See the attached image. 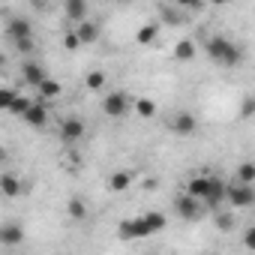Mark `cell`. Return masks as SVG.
<instances>
[{
  "label": "cell",
  "instance_id": "1",
  "mask_svg": "<svg viewBox=\"0 0 255 255\" xmlns=\"http://www.w3.org/2000/svg\"><path fill=\"white\" fill-rule=\"evenodd\" d=\"M204 51H207V57H210L216 66H225V69L240 66V60H243V51H240L228 36H210V39L204 42Z\"/></svg>",
  "mask_w": 255,
  "mask_h": 255
},
{
  "label": "cell",
  "instance_id": "2",
  "mask_svg": "<svg viewBox=\"0 0 255 255\" xmlns=\"http://www.w3.org/2000/svg\"><path fill=\"white\" fill-rule=\"evenodd\" d=\"M132 108H135V105L129 102V96H126L123 90H111V93H105V99H102V114L111 117V120L126 117Z\"/></svg>",
  "mask_w": 255,
  "mask_h": 255
},
{
  "label": "cell",
  "instance_id": "3",
  "mask_svg": "<svg viewBox=\"0 0 255 255\" xmlns=\"http://www.w3.org/2000/svg\"><path fill=\"white\" fill-rule=\"evenodd\" d=\"M225 201H228L231 207H252V204H255V186H252V183H240V180H234V183H228V195H225Z\"/></svg>",
  "mask_w": 255,
  "mask_h": 255
},
{
  "label": "cell",
  "instance_id": "4",
  "mask_svg": "<svg viewBox=\"0 0 255 255\" xmlns=\"http://www.w3.org/2000/svg\"><path fill=\"white\" fill-rule=\"evenodd\" d=\"M171 132L174 135H180V138H192L195 132H198V117L192 114V111H177L174 117H171Z\"/></svg>",
  "mask_w": 255,
  "mask_h": 255
},
{
  "label": "cell",
  "instance_id": "5",
  "mask_svg": "<svg viewBox=\"0 0 255 255\" xmlns=\"http://www.w3.org/2000/svg\"><path fill=\"white\" fill-rule=\"evenodd\" d=\"M201 198H195V195H189V192H183V195H177V201H174V210H177V216L180 219H186V222H192V219H198L201 216Z\"/></svg>",
  "mask_w": 255,
  "mask_h": 255
},
{
  "label": "cell",
  "instance_id": "6",
  "mask_svg": "<svg viewBox=\"0 0 255 255\" xmlns=\"http://www.w3.org/2000/svg\"><path fill=\"white\" fill-rule=\"evenodd\" d=\"M117 231H120V237H123V240H135V237H150V234H153L144 216H135V219H123Z\"/></svg>",
  "mask_w": 255,
  "mask_h": 255
},
{
  "label": "cell",
  "instance_id": "7",
  "mask_svg": "<svg viewBox=\"0 0 255 255\" xmlns=\"http://www.w3.org/2000/svg\"><path fill=\"white\" fill-rule=\"evenodd\" d=\"M84 132H87V126H84L81 117H66V120L60 123V141H63V144H75V141H81Z\"/></svg>",
  "mask_w": 255,
  "mask_h": 255
},
{
  "label": "cell",
  "instance_id": "8",
  "mask_svg": "<svg viewBox=\"0 0 255 255\" xmlns=\"http://www.w3.org/2000/svg\"><path fill=\"white\" fill-rule=\"evenodd\" d=\"M225 195H228V183H225L222 177H210V189H207V195H204V207H207V210H216V207L225 201Z\"/></svg>",
  "mask_w": 255,
  "mask_h": 255
},
{
  "label": "cell",
  "instance_id": "9",
  "mask_svg": "<svg viewBox=\"0 0 255 255\" xmlns=\"http://www.w3.org/2000/svg\"><path fill=\"white\" fill-rule=\"evenodd\" d=\"M24 123L33 126V129H42V126H48V105H45V99L33 102V105L24 111Z\"/></svg>",
  "mask_w": 255,
  "mask_h": 255
},
{
  "label": "cell",
  "instance_id": "10",
  "mask_svg": "<svg viewBox=\"0 0 255 255\" xmlns=\"http://www.w3.org/2000/svg\"><path fill=\"white\" fill-rule=\"evenodd\" d=\"M6 36L15 42V39H30L33 36V24L24 18V15H12L9 24H6Z\"/></svg>",
  "mask_w": 255,
  "mask_h": 255
},
{
  "label": "cell",
  "instance_id": "11",
  "mask_svg": "<svg viewBox=\"0 0 255 255\" xmlns=\"http://www.w3.org/2000/svg\"><path fill=\"white\" fill-rule=\"evenodd\" d=\"M21 78H24L27 87H39L48 75H45L42 63H36V60H24V63H21Z\"/></svg>",
  "mask_w": 255,
  "mask_h": 255
},
{
  "label": "cell",
  "instance_id": "12",
  "mask_svg": "<svg viewBox=\"0 0 255 255\" xmlns=\"http://www.w3.org/2000/svg\"><path fill=\"white\" fill-rule=\"evenodd\" d=\"M0 192H3L6 198H18L21 192H27V186L15 177V174H9V171H3L0 174Z\"/></svg>",
  "mask_w": 255,
  "mask_h": 255
},
{
  "label": "cell",
  "instance_id": "13",
  "mask_svg": "<svg viewBox=\"0 0 255 255\" xmlns=\"http://www.w3.org/2000/svg\"><path fill=\"white\" fill-rule=\"evenodd\" d=\"M195 54H198L195 39H177V45H174V60L177 63H189V60H195Z\"/></svg>",
  "mask_w": 255,
  "mask_h": 255
},
{
  "label": "cell",
  "instance_id": "14",
  "mask_svg": "<svg viewBox=\"0 0 255 255\" xmlns=\"http://www.w3.org/2000/svg\"><path fill=\"white\" fill-rule=\"evenodd\" d=\"M63 6H66V18L75 24H81L87 18V0H66Z\"/></svg>",
  "mask_w": 255,
  "mask_h": 255
},
{
  "label": "cell",
  "instance_id": "15",
  "mask_svg": "<svg viewBox=\"0 0 255 255\" xmlns=\"http://www.w3.org/2000/svg\"><path fill=\"white\" fill-rule=\"evenodd\" d=\"M207 189H210V177H207V174H195V177H189V183H186V192L195 195V198H201V201H204Z\"/></svg>",
  "mask_w": 255,
  "mask_h": 255
},
{
  "label": "cell",
  "instance_id": "16",
  "mask_svg": "<svg viewBox=\"0 0 255 255\" xmlns=\"http://www.w3.org/2000/svg\"><path fill=\"white\" fill-rule=\"evenodd\" d=\"M21 240H24V231L15 222H9V225L0 228V243H3V246H18Z\"/></svg>",
  "mask_w": 255,
  "mask_h": 255
},
{
  "label": "cell",
  "instance_id": "17",
  "mask_svg": "<svg viewBox=\"0 0 255 255\" xmlns=\"http://www.w3.org/2000/svg\"><path fill=\"white\" fill-rule=\"evenodd\" d=\"M132 186V174L129 171H114L111 177H108V189L111 192H126Z\"/></svg>",
  "mask_w": 255,
  "mask_h": 255
},
{
  "label": "cell",
  "instance_id": "18",
  "mask_svg": "<svg viewBox=\"0 0 255 255\" xmlns=\"http://www.w3.org/2000/svg\"><path fill=\"white\" fill-rule=\"evenodd\" d=\"M75 30H78V36H81V42H84V45H90V42H96V39H99V24H93V21H87V18H84Z\"/></svg>",
  "mask_w": 255,
  "mask_h": 255
},
{
  "label": "cell",
  "instance_id": "19",
  "mask_svg": "<svg viewBox=\"0 0 255 255\" xmlns=\"http://www.w3.org/2000/svg\"><path fill=\"white\" fill-rule=\"evenodd\" d=\"M36 90H39V96H42V99H57V96L63 93V84H60L57 78H45Z\"/></svg>",
  "mask_w": 255,
  "mask_h": 255
},
{
  "label": "cell",
  "instance_id": "20",
  "mask_svg": "<svg viewBox=\"0 0 255 255\" xmlns=\"http://www.w3.org/2000/svg\"><path fill=\"white\" fill-rule=\"evenodd\" d=\"M156 36H159V24H144V27L135 30V42L138 45H150V42H156Z\"/></svg>",
  "mask_w": 255,
  "mask_h": 255
},
{
  "label": "cell",
  "instance_id": "21",
  "mask_svg": "<svg viewBox=\"0 0 255 255\" xmlns=\"http://www.w3.org/2000/svg\"><path fill=\"white\" fill-rule=\"evenodd\" d=\"M66 213H69V219L81 222V219L87 216V204H84V198H69V201H66Z\"/></svg>",
  "mask_w": 255,
  "mask_h": 255
},
{
  "label": "cell",
  "instance_id": "22",
  "mask_svg": "<svg viewBox=\"0 0 255 255\" xmlns=\"http://www.w3.org/2000/svg\"><path fill=\"white\" fill-rule=\"evenodd\" d=\"M105 81H108V78H105V72H102V69H93V72H87L84 87H87V90H93V93H99V90L105 87Z\"/></svg>",
  "mask_w": 255,
  "mask_h": 255
},
{
  "label": "cell",
  "instance_id": "23",
  "mask_svg": "<svg viewBox=\"0 0 255 255\" xmlns=\"http://www.w3.org/2000/svg\"><path fill=\"white\" fill-rule=\"evenodd\" d=\"M156 111H159V108H156V102H153V99H144V96H141V99H135V114H138V117L150 120V117H156Z\"/></svg>",
  "mask_w": 255,
  "mask_h": 255
},
{
  "label": "cell",
  "instance_id": "24",
  "mask_svg": "<svg viewBox=\"0 0 255 255\" xmlns=\"http://www.w3.org/2000/svg\"><path fill=\"white\" fill-rule=\"evenodd\" d=\"M237 180L240 183H255V162H240L237 165Z\"/></svg>",
  "mask_w": 255,
  "mask_h": 255
},
{
  "label": "cell",
  "instance_id": "25",
  "mask_svg": "<svg viewBox=\"0 0 255 255\" xmlns=\"http://www.w3.org/2000/svg\"><path fill=\"white\" fill-rule=\"evenodd\" d=\"M33 105V99H27V96H15V102L9 105V114H15V117H24V111Z\"/></svg>",
  "mask_w": 255,
  "mask_h": 255
},
{
  "label": "cell",
  "instance_id": "26",
  "mask_svg": "<svg viewBox=\"0 0 255 255\" xmlns=\"http://www.w3.org/2000/svg\"><path fill=\"white\" fill-rule=\"evenodd\" d=\"M144 219H147V225H150V231H153V234L165 228V216H162V213H156V210H147V213H144Z\"/></svg>",
  "mask_w": 255,
  "mask_h": 255
},
{
  "label": "cell",
  "instance_id": "27",
  "mask_svg": "<svg viewBox=\"0 0 255 255\" xmlns=\"http://www.w3.org/2000/svg\"><path fill=\"white\" fill-rule=\"evenodd\" d=\"M213 213H216L213 219H216V228H219V231H231V228H234V216H231V213H222L219 207H216Z\"/></svg>",
  "mask_w": 255,
  "mask_h": 255
},
{
  "label": "cell",
  "instance_id": "28",
  "mask_svg": "<svg viewBox=\"0 0 255 255\" xmlns=\"http://www.w3.org/2000/svg\"><path fill=\"white\" fill-rule=\"evenodd\" d=\"M159 12H162V21H165V24H174V27L183 24V12H180V9H168V6H162Z\"/></svg>",
  "mask_w": 255,
  "mask_h": 255
},
{
  "label": "cell",
  "instance_id": "29",
  "mask_svg": "<svg viewBox=\"0 0 255 255\" xmlns=\"http://www.w3.org/2000/svg\"><path fill=\"white\" fill-rule=\"evenodd\" d=\"M81 45H84V42H81V36H78V30H69V33L63 36V48H66V51H78Z\"/></svg>",
  "mask_w": 255,
  "mask_h": 255
},
{
  "label": "cell",
  "instance_id": "30",
  "mask_svg": "<svg viewBox=\"0 0 255 255\" xmlns=\"http://www.w3.org/2000/svg\"><path fill=\"white\" fill-rule=\"evenodd\" d=\"M240 117H243V120L255 117V96H246V99L240 102Z\"/></svg>",
  "mask_w": 255,
  "mask_h": 255
},
{
  "label": "cell",
  "instance_id": "31",
  "mask_svg": "<svg viewBox=\"0 0 255 255\" xmlns=\"http://www.w3.org/2000/svg\"><path fill=\"white\" fill-rule=\"evenodd\" d=\"M15 96H18V93H15L12 87H3V90H0V105H3V111H9V105L15 102Z\"/></svg>",
  "mask_w": 255,
  "mask_h": 255
},
{
  "label": "cell",
  "instance_id": "32",
  "mask_svg": "<svg viewBox=\"0 0 255 255\" xmlns=\"http://www.w3.org/2000/svg\"><path fill=\"white\" fill-rule=\"evenodd\" d=\"M12 45L18 48V54H33V36L30 39H15Z\"/></svg>",
  "mask_w": 255,
  "mask_h": 255
},
{
  "label": "cell",
  "instance_id": "33",
  "mask_svg": "<svg viewBox=\"0 0 255 255\" xmlns=\"http://www.w3.org/2000/svg\"><path fill=\"white\" fill-rule=\"evenodd\" d=\"M243 246H246V249H252V252H255V225H249V228H246V231H243Z\"/></svg>",
  "mask_w": 255,
  "mask_h": 255
},
{
  "label": "cell",
  "instance_id": "34",
  "mask_svg": "<svg viewBox=\"0 0 255 255\" xmlns=\"http://www.w3.org/2000/svg\"><path fill=\"white\" fill-rule=\"evenodd\" d=\"M177 6H183V9H192V12H198V9L204 6V0H177Z\"/></svg>",
  "mask_w": 255,
  "mask_h": 255
},
{
  "label": "cell",
  "instance_id": "35",
  "mask_svg": "<svg viewBox=\"0 0 255 255\" xmlns=\"http://www.w3.org/2000/svg\"><path fill=\"white\" fill-rule=\"evenodd\" d=\"M156 183H159L156 177H147V180H144V186H147V189H156Z\"/></svg>",
  "mask_w": 255,
  "mask_h": 255
},
{
  "label": "cell",
  "instance_id": "36",
  "mask_svg": "<svg viewBox=\"0 0 255 255\" xmlns=\"http://www.w3.org/2000/svg\"><path fill=\"white\" fill-rule=\"evenodd\" d=\"M210 3H213V6H225V3H228V0H210Z\"/></svg>",
  "mask_w": 255,
  "mask_h": 255
},
{
  "label": "cell",
  "instance_id": "37",
  "mask_svg": "<svg viewBox=\"0 0 255 255\" xmlns=\"http://www.w3.org/2000/svg\"><path fill=\"white\" fill-rule=\"evenodd\" d=\"M111 3H129V0H111Z\"/></svg>",
  "mask_w": 255,
  "mask_h": 255
}]
</instances>
